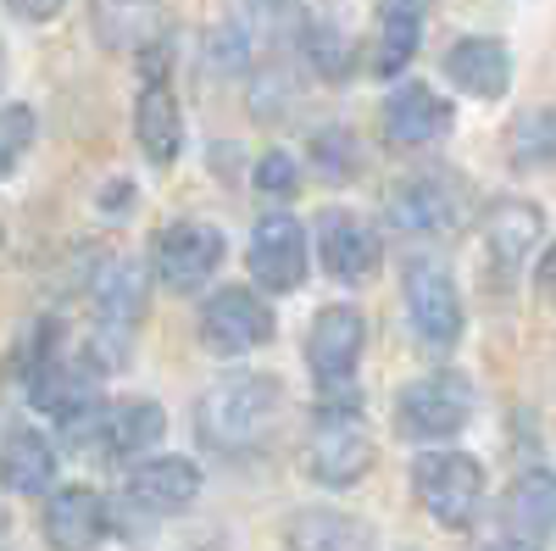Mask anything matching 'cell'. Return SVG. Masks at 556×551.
<instances>
[{
	"label": "cell",
	"instance_id": "6da1fadb",
	"mask_svg": "<svg viewBox=\"0 0 556 551\" xmlns=\"http://www.w3.org/2000/svg\"><path fill=\"white\" fill-rule=\"evenodd\" d=\"M278 418H285V385L273 374H223L195 401V435L223 456L256 451L278 429Z\"/></svg>",
	"mask_w": 556,
	"mask_h": 551
},
{
	"label": "cell",
	"instance_id": "4dcf8cb0",
	"mask_svg": "<svg viewBox=\"0 0 556 551\" xmlns=\"http://www.w3.org/2000/svg\"><path fill=\"white\" fill-rule=\"evenodd\" d=\"M240 7H245L251 17L273 23V17H290V12H295V0H240Z\"/></svg>",
	"mask_w": 556,
	"mask_h": 551
},
{
	"label": "cell",
	"instance_id": "f1b7e54d",
	"mask_svg": "<svg viewBox=\"0 0 556 551\" xmlns=\"http://www.w3.org/2000/svg\"><path fill=\"white\" fill-rule=\"evenodd\" d=\"M312 151H317L323 162H329V173H334V178H340L345 167H356V146L345 140V134H340V128H323V134H317V146H312Z\"/></svg>",
	"mask_w": 556,
	"mask_h": 551
},
{
	"label": "cell",
	"instance_id": "603a6c76",
	"mask_svg": "<svg viewBox=\"0 0 556 551\" xmlns=\"http://www.w3.org/2000/svg\"><path fill=\"white\" fill-rule=\"evenodd\" d=\"M513 167H551L556 173V107H540L513 123Z\"/></svg>",
	"mask_w": 556,
	"mask_h": 551
},
{
	"label": "cell",
	"instance_id": "ac0fdd59",
	"mask_svg": "<svg viewBox=\"0 0 556 551\" xmlns=\"http://www.w3.org/2000/svg\"><path fill=\"white\" fill-rule=\"evenodd\" d=\"M162 0H89V23H96V39L117 57H139L156 34Z\"/></svg>",
	"mask_w": 556,
	"mask_h": 551
},
{
	"label": "cell",
	"instance_id": "d6a6232c",
	"mask_svg": "<svg viewBox=\"0 0 556 551\" xmlns=\"http://www.w3.org/2000/svg\"><path fill=\"white\" fill-rule=\"evenodd\" d=\"M490 551H534V546H523V540H501V546H490Z\"/></svg>",
	"mask_w": 556,
	"mask_h": 551
},
{
	"label": "cell",
	"instance_id": "30bf717a",
	"mask_svg": "<svg viewBox=\"0 0 556 551\" xmlns=\"http://www.w3.org/2000/svg\"><path fill=\"white\" fill-rule=\"evenodd\" d=\"M273 340V312L262 306L256 290L245 285H228L217 290L206 306H201V346L217 351V356H245L256 346Z\"/></svg>",
	"mask_w": 556,
	"mask_h": 551
},
{
	"label": "cell",
	"instance_id": "d4e9b609",
	"mask_svg": "<svg viewBox=\"0 0 556 551\" xmlns=\"http://www.w3.org/2000/svg\"><path fill=\"white\" fill-rule=\"evenodd\" d=\"M345 51H351V39H345L340 28H329V23H306V57H312L317 73L340 78V73H345Z\"/></svg>",
	"mask_w": 556,
	"mask_h": 551
},
{
	"label": "cell",
	"instance_id": "484cf974",
	"mask_svg": "<svg viewBox=\"0 0 556 551\" xmlns=\"http://www.w3.org/2000/svg\"><path fill=\"white\" fill-rule=\"evenodd\" d=\"M301 190V167L290 151H267L256 162V196H273V201H290Z\"/></svg>",
	"mask_w": 556,
	"mask_h": 551
},
{
	"label": "cell",
	"instance_id": "3957f363",
	"mask_svg": "<svg viewBox=\"0 0 556 551\" xmlns=\"http://www.w3.org/2000/svg\"><path fill=\"white\" fill-rule=\"evenodd\" d=\"M412 496L434 524L468 529L484 508V468L468 451H424L412 463Z\"/></svg>",
	"mask_w": 556,
	"mask_h": 551
},
{
	"label": "cell",
	"instance_id": "ba28073f",
	"mask_svg": "<svg viewBox=\"0 0 556 551\" xmlns=\"http://www.w3.org/2000/svg\"><path fill=\"white\" fill-rule=\"evenodd\" d=\"M540 240H545V212L523 196H501L479 217V251L495 267V279H518Z\"/></svg>",
	"mask_w": 556,
	"mask_h": 551
},
{
	"label": "cell",
	"instance_id": "7402d4cb",
	"mask_svg": "<svg viewBox=\"0 0 556 551\" xmlns=\"http://www.w3.org/2000/svg\"><path fill=\"white\" fill-rule=\"evenodd\" d=\"M285 535H290V551H356L362 546V529L345 513H323V508L295 513Z\"/></svg>",
	"mask_w": 556,
	"mask_h": 551
},
{
	"label": "cell",
	"instance_id": "8992f818",
	"mask_svg": "<svg viewBox=\"0 0 556 551\" xmlns=\"http://www.w3.org/2000/svg\"><path fill=\"white\" fill-rule=\"evenodd\" d=\"M406 329L429 356L456 351L462 340V290L445 267L434 262H412L406 267Z\"/></svg>",
	"mask_w": 556,
	"mask_h": 551
},
{
	"label": "cell",
	"instance_id": "cb8c5ba5",
	"mask_svg": "<svg viewBox=\"0 0 556 551\" xmlns=\"http://www.w3.org/2000/svg\"><path fill=\"white\" fill-rule=\"evenodd\" d=\"M417 34H424V17L384 12V23H379V57H374V73H379V78L401 73V67L417 57Z\"/></svg>",
	"mask_w": 556,
	"mask_h": 551
},
{
	"label": "cell",
	"instance_id": "4316f807",
	"mask_svg": "<svg viewBox=\"0 0 556 551\" xmlns=\"http://www.w3.org/2000/svg\"><path fill=\"white\" fill-rule=\"evenodd\" d=\"M206 62L223 67V73H240V67L251 62V39H245V28H235V23L212 28V39H206Z\"/></svg>",
	"mask_w": 556,
	"mask_h": 551
},
{
	"label": "cell",
	"instance_id": "8fae6325",
	"mask_svg": "<svg viewBox=\"0 0 556 551\" xmlns=\"http://www.w3.org/2000/svg\"><path fill=\"white\" fill-rule=\"evenodd\" d=\"M362 346H367V324L356 306H323L317 324L306 335V367L317 390H345L356 379V362H362Z\"/></svg>",
	"mask_w": 556,
	"mask_h": 551
},
{
	"label": "cell",
	"instance_id": "52a82bcc",
	"mask_svg": "<svg viewBox=\"0 0 556 551\" xmlns=\"http://www.w3.org/2000/svg\"><path fill=\"white\" fill-rule=\"evenodd\" d=\"M223 228L212 223H195V217H173L156 228V246H151V262H156V279L173 290V296H190L201 290L212 273L223 267Z\"/></svg>",
	"mask_w": 556,
	"mask_h": 551
},
{
	"label": "cell",
	"instance_id": "f546056e",
	"mask_svg": "<svg viewBox=\"0 0 556 551\" xmlns=\"http://www.w3.org/2000/svg\"><path fill=\"white\" fill-rule=\"evenodd\" d=\"M7 7H12L23 23H51V17L67 7V0H7Z\"/></svg>",
	"mask_w": 556,
	"mask_h": 551
},
{
	"label": "cell",
	"instance_id": "5b68a950",
	"mask_svg": "<svg viewBox=\"0 0 556 551\" xmlns=\"http://www.w3.org/2000/svg\"><path fill=\"white\" fill-rule=\"evenodd\" d=\"M134 134H139V151H146L156 167L178 162V146H184V117H178V96H173V78H167V45H162V39H151L146 51H139Z\"/></svg>",
	"mask_w": 556,
	"mask_h": 551
},
{
	"label": "cell",
	"instance_id": "ffe728a7",
	"mask_svg": "<svg viewBox=\"0 0 556 551\" xmlns=\"http://www.w3.org/2000/svg\"><path fill=\"white\" fill-rule=\"evenodd\" d=\"M96 312L106 329H134L146 317V267L128 256L106 262V273H96Z\"/></svg>",
	"mask_w": 556,
	"mask_h": 551
},
{
	"label": "cell",
	"instance_id": "e0dca14e",
	"mask_svg": "<svg viewBox=\"0 0 556 551\" xmlns=\"http://www.w3.org/2000/svg\"><path fill=\"white\" fill-rule=\"evenodd\" d=\"M445 78L473 101H501L513 89V57L495 34H462L445 51Z\"/></svg>",
	"mask_w": 556,
	"mask_h": 551
},
{
	"label": "cell",
	"instance_id": "2e32d148",
	"mask_svg": "<svg viewBox=\"0 0 556 551\" xmlns=\"http://www.w3.org/2000/svg\"><path fill=\"white\" fill-rule=\"evenodd\" d=\"M379 123H384L390 146L417 151V146H434L440 134L451 128V107H445V96H434L429 84H395L384 96V107H379Z\"/></svg>",
	"mask_w": 556,
	"mask_h": 551
},
{
	"label": "cell",
	"instance_id": "277c9868",
	"mask_svg": "<svg viewBox=\"0 0 556 551\" xmlns=\"http://www.w3.org/2000/svg\"><path fill=\"white\" fill-rule=\"evenodd\" d=\"M473 418V385L456 367H429L424 379L401 385L395 396V424L412 440H451L456 429H468Z\"/></svg>",
	"mask_w": 556,
	"mask_h": 551
},
{
	"label": "cell",
	"instance_id": "1f68e13d",
	"mask_svg": "<svg viewBox=\"0 0 556 551\" xmlns=\"http://www.w3.org/2000/svg\"><path fill=\"white\" fill-rule=\"evenodd\" d=\"M379 12H406V17H424V0H379Z\"/></svg>",
	"mask_w": 556,
	"mask_h": 551
},
{
	"label": "cell",
	"instance_id": "7a4b0ae2",
	"mask_svg": "<svg viewBox=\"0 0 556 551\" xmlns=\"http://www.w3.org/2000/svg\"><path fill=\"white\" fill-rule=\"evenodd\" d=\"M374 435H367L362 412H356V390H323V412L317 429L306 440V468L317 485H356L367 468H374Z\"/></svg>",
	"mask_w": 556,
	"mask_h": 551
},
{
	"label": "cell",
	"instance_id": "4fadbf2b",
	"mask_svg": "<svg viewBox=\"0 0 556 551\" xmlns=\"http://www.w3.org/2000/svg\"><path fill=\"white\" fill-rule=\"evenodd\" d=\"M251 273L262 279V290L290 296L306 285V223L290 212H267L251 228Z\"/></svg>",
	"mask_w": 556,
	"mask_h": 551
},
{
	"label": "cell",
	"instance_id": "d6986e66",
	"mask_svg": "<svg viewBox=\"0 0 556 551\" xmlns=\"http://www.w3.org/2000/svg\"><path fill=\"white\" fill-rule=\"evenodd\" d=\"M506 529L523 540H545L556 535V474L551 468H529L506 490Z\"/></svg>",
	"mask_w": 556,
	"mask_h": 551
},
{
	"label": "cell",
	"instance_id": "44dd1931",
	"mask_svg": "<svg viewBox=\"0 0 556 551\" xmlns=\"http://www.w3.org/2000/svg\"><path fill=\"white\" fill-rule=\"evenodd\" d=\"M56 479V446L39 429H7V490L12 496H51Z\"/></svg>",
	"mask_w": 556,
	"mask_h": 551
},
{
	"label": "cell",
	"instance_id": "9a60e30c",
	"mask_svg": "<svg viewBox=\"0 0 556 551\" xmlns=\"http://www.w3.org/2000/svg\"><path fill=\"white\" fill-rule=\"evenodd\" d=\"M195 496H201V468L190 456H151L128 474V508H139L146 518H173L195 508Z\"/></svg>",
	"mask_w": 556,
	"mask_h": 551
},
{
	"label": "cell",
	"instance_id": "7c38bea8",
	"mask_svg": "<svg viewBox=\"0 0 556 551\" xmlns=\"http://www.w3.org/2000/svg\"><path fill=\"white\" fill-rule=\"evenodd\" d=\"M317 256H323V267H329V279H340V285H367V279L379 273L384 246H379V235H374V228H367L356 212L323 206V212H317Z\"/></svg>",
	"mask_w": 556,
	"mask_h": 551
},
{
	"label": "cell",
	"instance_id": "5bb4252c",
	"mask_svg": "<svg viewBox=\"0 0 556 551\" xmlns=\"http://www.w3.org/2000/svg\"><path fill=\"white\" fill-rule=\"evenodd\" d=\"M45 540L51 551H96L106 540V496L96 485H62L45 496Z\"/></svg>",
	"mask_w": 556,
	"mask_h": 551
},
{
	"label": "cell",
	"instance_id": "83f0119b",
	"mask_svg": "<svg viewBox=\"0 0 556 551\" xmlns=\"http://www.w3.org/2000/svg\"><path fill=\"white\" fill-rule=\"evenodd\" d=\"M34 134H39V117L12 101V107H7V173H17V162H23L28 146H34Z\"/></svg>",
	"mask_w": 556,
	"mask_h": 551
},
{
	"label": "cell",
	"instance_id": "9c48e42d",
	"mask_svg": "<svg viewBox=\"0 0 556 551\" xmlns=\"http://www.w3.org/2000/svg\"><path fill=\"white\" fill-rule=\"evenodd\" d=\"M384 217H390L395 235L440 240V235H451L456 217H462V190L451 178H440V173H412V178H401L390 190Z\"/></svg>",
	"mask_w": 556,
	"mask_h": 551
}]
</instances>
